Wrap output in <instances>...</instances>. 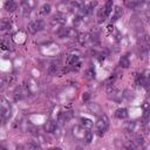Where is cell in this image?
Segmentation results:
<instances>
[{
  "label": "cell",
  "instance_id": "30",
  "mask_svg": "<svg viewBox=\"0 0 150 150\" xmlns=\"http://www.w3.org/2000/svg\"><path fill=\"white\" fill-rule=\"evenodd\" d=\"M125 150H134V146H132L131 144H128L127 148H125Z\"/></svg>",
  "mask_w": 150,
  "mask_h": 150
},
{
  "label": "cell",
  "instance_id": "2",
  "mask_svg": "<svg viewBox=\"0 0 150 150\" xmlns=\"http://www.w3.org/2000/svg\"><path fill=\"white\" fill-rule=\"evenodd\" d=\"M9 117H11V105L5 98L0 97V118L8 120Z\"/></svg>",
  "mask_w": 150,
  "mask_h": 150
},
{
  "label": "cell",
  "instance_id": "19",
  "mask_svg": "<svg viewBox=\"0 0 150 150\" xmlns=\"http://www.w3.org/2000/svg\"><path fill=\"white\" fill-rule=\"evenodd\" d=\"M76 39H77V41H79L81 45H84V43H87V42L90 40V35H88V34H86V33H81V34H77Z\"/></svg>",
  "mask_w": 150,
  "mask_h": 150
},
{
  "label": "cell",
  "instance_id": "23",
  "mask_svg": "<svg viewBox=\"0 0 150 150\" xmlns=\"http://www.w3.org/2000/svg\"><path fill=\"white\" fill-rule=\"evenodd\" d=\"M50 13V5L49 4H43L41 7H40V14L42 15H47Z\"/></svg>",
  "mask_w": 150,
  "mask_h": 150
},
{
  "label": "cell",
  "instance_id": "18",
  "mask_svg": "<svg viewBox=\"0 0 150 150\" xmlns=\"http://www.w3.org/2000/svg\"><path fill=\"white\" fill-rule=\"evenodd\" d=\"M71 117H73V112H71V111L62 112V114L59 116V122H60V123H64V122H68V121H69Z\"/></svg>",
  "mask_w": 150,
  "mask_h": 150
},
{
  "label": "cell",
  "instance_id": "7",
  "mask_svg": "<svg viewBox=\"0 0 150 150\" xmlns=\"http://www.w3.org/2000/svg\"><path fill=\"white\" fill-rule=\"evenodd\" d=\"M86 129H83L82 127L80 125H75L71 129V132H73V136L76 138V139H83L84 138V135H86Z\"/></svg>",
  "mask_w": 150,
  "mask_h": 150
},
{
  "label": "cell",
  "instance_id": "14",
  "mask_svg": "<svg viewBox=\"0 0 150 150\" xmlns=\"http://www.w3.org/2000/svg\"><path fill=\"white\" fill-rule=\"evenodd\" d=\"M115 116H116L117 118H120V120H125V118L129 116V114H128V110H127L125 108H120V109L116 110Z\"/></svg>",
  "mask_w": 150,
  "mask_h": 150
},
{
  "label": "cell",
  "instance_id": "10",
  "mask_svg": "<svg viewBox=\"0 0 150 150\" xmlns=\"http://www.w3.org/2000/svg\"><path fill=\"white\" fill-rule=\"evenodd\" d=\"M32 5H33V4L28 2V1H22V2H21V7H22V14H23V16H26V18H27V16L30 14Z\"/></svg>",
  "mask_w": 150,
  "mask_h": 150
},
{
  "label": "cell",
  "instance_id": "1",
  "mask_svg": "<svg viewBox=\"0 0 150 150\" xmlns=\"http://www.w3.org/2000/svg\"><path fill=\"white\" fill-rule=\"evenodd\" d=\"M108 125H109V120L105 115H101L96 122V131L98 134V136H103L104 132L107 131L108 129Z\"/></svg>",
  "mask_w": 150,
  "mask_h": 150
},
{
  "label": "cell",
  "instance_id": "31",
  "mask_svg": "<svg viewBox=\"0 0 150 150\" xmlns=\"http://www.w3.org/2000/svg\"><path fill=\"white\" fill-rule=\"evenodd\" d=\"M88 98H89V94H88V93H86V94L83 95V100H84V101H87Z\"/></svg>",
  "mask_w": 150,
  "mask_h": 150
},
{
  "label": "cell",
  "instance_id": "21",
  "mask_svg": "<svg viewBox=\"0 0 150 150\" xmlns=\"http://www.w3.org/2000/svg\"><path fill=\"white\" fill-rule=\"evenodd\" d=\"M122 14H123V12H122V9H121V7H115V9H114V14H112V21H116V20H118L121 16H122Z\"/></svg>",
  "mask_w": 150,
  "mask_h": 150
},
{
  "label": "cell",
  "instance_id": "28",
  "mask_svg": "<svg viewBox=\"0 0 150 150\" xmlns=\"http://www.w3.org/2000/svg\"><path fill=\"white\" fill-rule=\"evenodd\" d=\"M27 150H41V148L38 143H29L27 145Z\"/></svg>",
  "mask_w": 150,
  "mask_h": 150
},
{
  "label": "cell",
  "instance_id": "26",
  "mask_svg": "<svg viewBox=\"0 0 150 150\" xmlns=\"http://www.w3.org/2000/svg\"><path fill=\"white\" fill-rule=\"evenodd\" d=\"M135 143H136V145L137 146H143L144 145V143H145V141H144V137H143V135H137L136 137H135Z\"/></svg>",
  "mask_w": 150,
  "mask_h": 150
},
{
  "label": "cell",
  "instance_id": "32",
  "mask_svg": "<svg viewBox=\"0 0 150 150\" xmlns=\"http://www.w3.org/2000/svg\"><path fill=\"white\" fill-rule=\"evenodd\" d=\"M49 150H62V149H60V148H52V149H49Z\"/></svg>",
  "mask_w": 150,
  "mask_h": 150
},
{
  "label": "cell",
  "instance_id": "25",
  "mask_svg": "<svg viewBox=\"0 0 150 150\" xmlns=\"http://www.w3.org/2000/svg\"><path fill=\"white\" fill-rule=\"evenodd\" d=\"M124 129H125V131H128V132H134V131L136 130V122H128V123L125 124Z\"/></svg>",
  "mask_w": 150,
  "mask_h": 150
},
{
  "label": "cell",
  "instance_id": "20",
  "mask_svg": "<svg viewBox=\"0 0 150 150\" xmlns=\"http://www.w3.org/2000/svg\"><path fill=\"white\" fill-rule=\"evenodd\" d=\"M0 47H1L2 49H5V50L12 49V43H11V41H9L8 39H1V40H0Z\"/></svg>",
  "mask_w": 150,
  "mask_h": 150
},
{
  "label": "cell",
  "instance_id": "27",
  "mask_svg": "<svg viewBox=\"0 0 150 150\" xmlns=\"http://www.w3.org/2000/svg\"><path fill=\"white\" fill-rule=\"evenodd\" d=\"M83 141H86V143H91V141H93V132L89 131V130H87Z\"/></svg>",
  "mask_w": 150,
  "mask_h": 150
},
{
  "label": "cell",
  "instance_id": "24",
  "mask_svg": "<svg viewBox=\"0 0 150 150\" xmlns=\"http://www.w3.org/2000/svg\"><path fill=\"white\" fill-rule=\"evenodd\" d=\"M120 66H121L122 68H128V67L130 66V61H129L128 56H122V57L120 59Z\"/></svg>",
  "mask_w": 150,
  "mask_h": 150
},
{
  "label": "cell",
  "instance_id": "12",
  "mask_svg": "<svg viewBox=\"0 0 150 150\" xmlns=\"http://www.w3.org/2000/svg\"><path fill=\"white\" fill-rule=\"evenodd\" d=\"M80 121H81V127H82L83 129H87V130H89V129H91V128H93V125H94V122H93L90 118H87V117H82Z\"/></svg>",
  "mask_w": 150,
  "mask_h": 150
},
{
  "label": "cell",
  "instance_id": "15",
  "mask_svg": "<svg viewBox=\"0 0 150 150\" xmlns=\"http://www.w3.org/2000/svg\"><path fill=\"white\" fill-rule=\"evenodd\" d=\"M143 5V2L142 1H138V0H129V1H125V6L127 7H129L130 9H136V8H138V7H141Z\"/></svg>",
  "mask_w": 150,
  "mask_h": 150
},
{
  "label": "cell",
  "instance_id": "16",
  "mask_svg": "<svg viewBox=\"0 0 150 150\" xmlns=\"http://www.w3.org/2000/svg\"><path fill=\"white\" fill-rule=\"evenodd\" d=\"M18 8V4L13 0H8L5 2V9L8 11V12H14L15 9Z\"/></svg>",
  "mask_w": 150,
  "mask_h": 150
},
{
  "label": "cell",
  "instance_id": "11",
  "mask_svg": "<svg viewBox=\"0 0 150 150\" xmlns=\"http://www.w3.org/2000/svg\"><path fill=\"white\" fill-rule=\"evenodd\" d=\"M56 9H57L60 13H67V12H69V9H71V8H70V5H69L68 2L62 1V2H59V4L56 5Z\"/></svg>",
  "mask_w": 150,
  "mask_h": 150
},
{
  "label": "cell",
  "instance_id": "8",
  "mask_svg": "<svg viewBox=\"0 0 150 150\" xmlns=\"http://www.w3.org/2000/svg\"><path fill=\"white\" fill-rule=\"evenodd\" d=\"M43 128H45V130H46L47 132H54V131L56 130V128H57V123H56L54 120H48V121L45 123Z\"/></svg>",
  "mask_w": 150,
  "mask_h": 150
},
{
  "label": "cell",
  "instance_id": "22",
  "mask_svg": "<svg viewBox=\"0 0 150 150\" xmlns=\"http://www.w3.org/2000/svg\"><path fill=\"white\" fill-rule=\"evenodd\" d=\"M112 6H114V4H112V1H108L105 5H104V7H103V11H104V15L105 16H108L110 13H111V9H112Z\"/></svg>",
  "mask_w": 150,
  "mask_h": 150
},
{
  "label": "cell",
  "instance_id": "9",
  "mask_svg": "<svg viewBox=\"0 0 150 150\" xmlns=\"http://www.w3.org/2000/svg\"><path fill=\"white\" fill-rule=\"evenodd\" d=\"M50 23H52V26H54V27H55V26H56V27H61V26H63V25L66 23V19H64L63 16L55 15V16H53Z\"/></svg>",
  "mask_w": 150,
  "mask_h": 150
},
{
  "label": "cell",
  "instance_id": "17",
  "mask_svg": "<svg viewBox=\"0 0 150 150\" xmlns=\"http://www.w3.org/2000/svg\"><path fill=\"white\" fill-rule=\"evenodd\" d=\"M77 63H80V57H79L77 55H70V56H68V59H67V64H68V67L76 66Z\"/></svg>",
  "mask_w": 150,
  "mask_h": 150
},
{
  "label": "cell",
  "instance_id": "13",
  "mask_svg": "<svg viewBox=\"0 0 150 150\" xmlns=\"http://www.w3.org/2000/svg\"><path fill=\"white\" fill-rule=\"evenodd\" d=\"M12 27V21L7 18H4L0 20V30H7V29H11Z\"/></svg>",
  "mask_w": 150,
  "mask_h": 150
},
{
  "label": "cell",
  "instance_id": "29",
  "mask_svg": "<svg viewBox=\"0 0 150 150\" xmlns=\"http://www.w3.org/2000/svg\"><path fill=\"white\" fill-rule=\"evenodd\" d=\"M87 79H89V80H91V79H94L95 77V71H94V69L93 68H89L88 70H87V76H86Z\"/></svg>",
  "mask_w": 150,
  "mask_h": 150
},
{
  "label": "cell",
  "instance_id": "5",
  "mask_svg": "<svg viewBox=\"0 0 150 150\" xmlns=\"http://www.w3.org/2000/svg\"><path fill=\"white\" fill-rule=\"evenodd\" d=\"M27 95H29V93H28V90H27V88H26L25 84L16 87V89L14 90V98H15L16 101H19V100L26 97Z\"/></svg>",
  "mask_w": 150,
  "mask_h": 150
},
{
  "label": "cell",
  "instance_id": "3",
  "mask_svg": "<svg viewBox=\"0 0 150 150\" xmlns=\"http://www.w3.org/2000/svg\"><path fill=\"white\" fill-rule=\"evenodd\" d=\"M27 28H28V32L30 34H35V33H38L45 28V22L42 20H33L28 23Z\"/></svg>",
  "mask_w": 150,
  "mask_h": 150
},
{
  "label": "cell",
  "instance_id": "4",
  "mask_svg": "<svg viewBox=\"0 0 150 150\" xmlns=\"http://www.w3.org/2000/svg\"><path fill=\"white\" fill-rule=\"evenodd\" d=\"M57 36L59 38H61V39H64V38H70V39H73V38H76L77 36V33L75 32V29H73V28H64V27H62V28H59V30H57Z\"/></svg>",
  "mask_w": 150,
  "mask_h": 150
},
{
  "label": "cell",
  "instance_id": "6",
  "mask_svg": "<svg viewBox=\"0 0 150 150\" xmlns=\"http://www.w3.org/2000/svg\"><path fill=\"white\" fill-rule=\"evenodd\" d=\"M87 108H88V110L90 111V114H93V115H95V116H101V115H103V111H102V108H101V105L100 104H97V103H95V102H89L88 104H87Z\"/></svg>",
  "mask_w": 150,
  "mask_h": 150
}]
</instances>
